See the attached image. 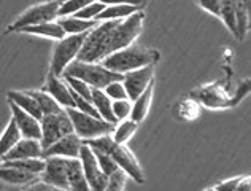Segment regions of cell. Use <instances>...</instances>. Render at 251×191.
I'll return each instance as SVG.
<instances>
[{"label": "cell", "instance_id": "1", "mask_svg": "<svg viewBox=\"0 0 251 191\" xmlns=\"http://www.w3.org/2000/svg\"><path fill=\"white\" fill-rule=\"evenodd\" d=\"M143 21V10H138L124 19L99 21L96 27L88 32L76 59L83 62H102L111 53L135 43L142 34Z\"/></svg>", "mask_w": 251, "mask_h": 191}, {"label": "cell", "instance_id": "2", "mask_svg": "<svg viewBox=\"0 0 251 191\" xmlns=\"http://www.w3.org/2000/svg\"><path fill=\"white\" fill-rule=\"evenodd\" d=\"M157 61H159V51L132 43L123 50L111 53V55L105 57L100 64L103 67L124 75L126 72L140 69L150 64H156Z\"/></svg>", "mask_w": 251, "mask_h": 191}, {"label": "cell", "instance_id": "3", "mask_svg": "<svg viewBox=\"0 0 251 191\" xmlns=\"http://www.w3.org/2000/svg\"><path fill=\"white\" fill-rule=\"evenodd\" d=\"M62 77H75L81 82L88 83L91 88L103 89L111 82L123 80V74H118L107 67H103L100 62H83V61H72L65 67Z\"/></svg>", "mask_w": 251, "mask_h": 191}, {"label": "cell", "instance_id": "4", "mask_svg": "<svg viewBox=\"0 0 251 191\" xmlns=\"http://www.w3.org/2000/svg\"><path fill=\"white\" fill-rule=\"evenodd\" d=\"M96 147L99 150H103L105 153H108L113 160L116 161L118 167H121L126 174H127L132 180H135L137 183H145V172L140 166V163L135 158V155L126 147V143H118L113 140L111 134L102 136L96 140Z\"/></svg>", "mask_w": 251, "mask_h": 191}, {"label": "cell", "instance_id": "5", "mask_svg": "<svg viewBox=\"0 0 251 191\" xmlns=\"http://www.w3.org/2000/svg\"><path fill=\"white\" fill-rule=\"evenodd\" d=\"M67 115L72 121V126H74V133L81 137L83 140H89V139H96V137H100L105 134H111L115 129V123L105 121L102 118L92 116L89 113H84L78 109H65Z\"/></svg>", "mask_w": 251, "mask_h": 191}, {"label": "cell", "instance_id": "6", "mask_svg": "<svg viewBox=\"0 0 251 191\" xmlns=\"http://www.w3.org/2000/svg\"><path fill=\"white\" fill-rule=\"evenodd\" d=\"M89 32V30H88ZM88 32L83 34H75V35H65L61 40H57L54 51H52L51 57V65H50V74L56 77H62L65 67L75 61L78 53L81 50V45L84 42Z\"/></svg>", "mask_w": 251, "mask_h": 191}, {"label": "cell", "instance_id": "7", "mask_svg": "<svg viewBox=\"0 0 251 191\" xmlns=\"http://www.w3.org/2000/svg\"><path fill=\"white\" fill-rule=\"evenodd\" d=\"M59 5H61V0H50V2H43L30 6V8H27L16 18L15 23L8 26L6 32H19L21 29L27 27V26L54 21V19H57Z\"/></svg>", "mask_w": 251, "mask_h": 191}, {"label": "cell", "instance_id": "8", "mask_svg": "<svg viewBox=\"0 0 251 191\" xmlns=\"http://www.w3.org/2000/svg\"><path fill=\"white\" fill-rule=\"evenodd\" d=\"M40 143L42 148L46 150L52 145L56 140L61 139L62 136L74 133V126H72V121L67 115L65 109L61 113H52V115H43L40 118Z\"/></svg>", "mask_w": 251, "mask_h": 191}, {"label": "cell", "instance_id": "9", "mask_svg": "<svg viewBox=\"0 0 251 191\" xmlns=\"http://www.w3.org/2000/svg\"><path fill=\"white\" fill-rule=\"evenodd\" d=\"M69 158L64 156H46L45 158V167L40 174V182L48 188L69 191Z\"/></svg>", "mask_w": 251, "mask_h": 191}, {"label": "cell", "instance_id": "10", "mask_svg": "<svg viewBox=\"0 0 251 191\" xmlns=\"http://www.w3.org/2000/svg\"><path fill=\"white\" fill-rule=\"evenodd\" d=\"M78 160H80V163H81L83 172H84L86 182H88L89 188L92 191H105L107 190V175L102 172L94 151H92V148L88 143L83 142Z\"/></svg>", "mask_w": 251, "mask_h": 191}, {"label": "cell", "instance_id": "11", "mask_svg": "<svg viewBox=\"0 0 251 191\" xmlns=\"http://www.w3.org/2000/svg\"><path fill=\"white\" fill-rule=\"evenodd\" d=\"M153 80H154V64L126 72L123 77V84L126 88V93H127L129 101L137 99Z\"/></svg>", "mask_w": 251, "mask_h": 191}, {"label": "cell", "instance_id": "12", "mask_svg": "<svg viewBox=\"0 0 251 191\" xmlns=\"http://www.w3.org/2000/svg\"><path fill=\"white\" fill-rule=\"evenodd\" d=\"M8 105L11 109V120L15 121L18 126L21 137H27V139H37L40 140L42 131H40V120L35 118L34 115L27 113L23 109H19L16 104H13L8 101Z\"/></svg>", "mask_w": 251, "mask_h": 191}, {"label": "cell", "instance_id": "13", "mask_svg": "<svg viewBox=\"0 0 251 191\" xmlns=\"http://www.w3.org/2000/svg\"><path fill=\"white\" fill-rule=\"evenodd\" d=\"M83 145V139L75 133L65 134L61 139L56 140L48 148L43 150V158L46 156H64V158H78Z\"/></svg>", "mask_w": 251, "mask_h": 191}, {"label": "cell", "instance_id": "14", "mask_svg": "<svg viewBox=\"0 0 251 191\" xmlns=\"http://www.w3.org/2000/svg\"><path fill=\"white\" fill-rule=\"evenodd\" d=\"M46 93L51 94L52 97L59 102V105L64 109H75V102L74 97H72L70 88L67 82L64 80L62 77H56L52 74H48V78H46V84L43 88Z\"/></svg>", "mask_w": 251, "mask_h": 191}, {"label": "cell", "instance_id": "15", "mask_svg": "<svg viewBox=\"0 0 251 191\" xmlns=\"http://www.w3.org/2000/svg\"><path fill=\"white\" fill-rule=\"evenodd\" d=\"M43 148L40 140L37 139H27V137H21L11 150L5 155L2 161H11V160H24V158H43ZM0 161V163H2Z\"/></svg>", "mask_w": 251, "mask_h": 191}, {"label": "cell", "instance_id": "16", "mask_svg": "<svg viewBox=\"0 0 251 191\" xmlns=\"http://www.w3.org/2000/svg\"><path fill=\"white\" fill-rule=\"evenodd\" d=\"M40 180V175L24 172L16 167L5 166L0 163V183L3 185H13V187H24V185H35Z\"/></svg>", "mask_w": 251, "mask_h": 191}, {"label": "cell", "instance_id": "17", "mask_svg": "<svg viewBox=\"0 0 251 191\" xmlns=\"http://www.w3.org/2000/svg\"><path fill=\"white\" fill-rule=\"evenodd\" d=\"M56 21L65 32V35H75V34H83L88 32L92 27H96L99 24L97 19H81L76 16H59Z\"/></svg>", "mask_w": 251, "mask_h": 191}, {"label": "cell", "instance_id": "18", "mask_svg": "<svg viewBox=\"0 0 251 191\" xmlns=\"http://www.w3.org/2000/svg\"><path fill=\"white\" fill-rule=\"evenodd\" d=\"M153 93H154V80L151 82L147 89L138 96L137 99H134V104H132V110H130V118L137 123L143 121L147 118L150 107H151V102H153Z\"/></svg>", "mask_w": 251, "mask_h": 191}, {"label": "cell", "instance_id": "19", "mask_svg": "<svg viewBox=\"0 0 251 191\" xmlns=\"http://www.w3.org/2000/svg\"><path fill=\"white\" fill-rule=\"evenodd\" d=\"M21 34H30V35H37V37H45V38H51V40H61V38L65 37V32L62 30V27L59 26V23L56 21H46L42 24H35V26H27L19 30Z\"/></svg>", "mask_w": 251, "mask_h": 191}, {"label": "cell", "instance_id": "20", "mask_svg": "<svg viewBox=\"0 0 251 191\" xmlns=\"http://www.w3.org/2000/svg\"><path fill=\"white\" fill-rule=\"evenodd\" d=\"M6 99H8L10 102L16 104L19 109H23L24 111H27V113L34 115L35 118H40L43 116L40 107H38V104L34 97L30 96L29 91H16V89H11L6 93Z\"/></svg>", "mask_w": 251, "mask_h": 191}, {"label": "cell", "instance_id": "21", "mask_svg": "<svg viewBox=\"0 0 251 191\" xmlns=\"http://www.w3.org/2000/svg\"><path fill=\"white\" fill-rule=\"evenodd\" d=\"M145 5H129V3H120V5H107L105 8L96 16L97 21H115V19H124L135 11L143 10Z\"/></svg>", "mask_w": 251, "mask_h": 191}, {"label": "cell", "instance_id": "22", "mask_svg": "<svg viewBox=\"0 0 251 191\" xmlns=\"http://www.w3.org/2000/svg\"><path fill=\"white\" fill-rule=\"evenodd\" d=\"M92 105H94V109L97 110V113L100 115L102 120L105 121H110V123H118L116 118L113 115V109H111V99L105 94L103 89H97V88H92Z\"/></svg>", "mask_w": 251, "mask_h": 191}, {"label": "cell", "instance_id": "23", "mask_svg": "<svg viewBox=\"0 0 251 191\" xmlns=\"http://www.w3.org/2000/svg\"><path fill=\"white\" fill-rule=\"evenodd\" d=\"M67 177H69L70 190H75V191H91L88 182H86L81 163H80L78 158H69Z\"/></svg>", "mask_w": 251, "mask_h": 191}, {"label": "cell", "instance_id": "24", "mask_svg": "<svg viewBox=\"0 0 251 191\" xmlns=\"http://www.w3.org/2000/svg\"><path fill=\"white\" fill-rule=\"evenodd\" d=\"M234 10H235L237 38L243 40L250 27V2H247V0H234Z\"/></svg>", "mask_w": 251, "mask_h": 191}, {"label": "cell", "instance_id": "25", "mask_svg": "<svg viewBox=\"0 0 251 191\" xmlns=\"http://www.w3.org/2000/svg\"><path fill=\"white\" fill-rule=\"evenodd\" d=\"M30 96L35 99L38 107H40L42 113L43 115H52V113H61V111L64 110V107H61L59 105V102L56 101L54 97H52L51 94L46 93L45 89H32L29 91Z\"/></svg>", "mask_w": 251, "mask_h": 191}, {"label": "cell", "instance_id": "26", "mask_svg": "<svg viewBox=\"0 0 251 191\" xmlns=\"http://www.w3.org/2000/svg\"><path fill=\"white\" fill-rule=\"evenodd\" d=\"M137 129H138V123L132 120V118H126V120H121V123L118 121L115 124L111 137L118 143H127L130 140V137L137 133Z\"/></svg>", "mask_w": 251, "mask_h": 191}, {"label": "cell", "instance_id": "27", "mask_svg": "<svg viewBox=\"0 0 251 191\" xmlns=\"http://www.w3.org/2000/svg\"><path fill=\"white\" fill-rule=\"evenodd\" d=\"M19 139H21V133H19L15 121L10 120V123L6 124L5 131L2 133V136H0V161L3 160L5 155L8 153L13 145H15Z\"/></svg>", "mask_w": 251, "mask_h": 191}, {"label": "cell", "instance_id": "28", "mask_svg": "<svg viewBox=\"0 0 251 191\" xmlns=\"http://www.w3.org/2000/svg\"><path fill=\"white\" fill-rule=\"evenodd\" d=\"M2 164H5V166L16 167L19 170H24V172H30V174L40 175L43 167H45V158H24V160L2 161Z\"/></svg>", "mask_w": 251, "mask_h": 191}, {"label": "cell", "instance_id": "29", "mask_svg": "<svg viewBox=\"0 0 251 191\" xmlns=\"http://www.w3.org/2000/svg\"><path fill=\"white\" fill-rule=\"evenodd\" d=\"M220 19L226 24V27L237 37V26H235V10L234 0H223L221 3V15Z\"/></svg>", "mask_w": 251, "mask_h": 191}, {"label": "cell", "instance_id": "30", "mask_svg": "<svg viewBox=\"0 0 251 191\" xmlns=\"http://www.w3.org/2000/svg\"><path fill=\"white\" fill-rule=\"evenodd\" d=\"M127 174L124 172L121 167H118L115 172H111L107 177V190L108 191H123L126 188V182H127Z\"/></svg>", "mask_w": 251, "mask_h": 191}, {"label": "cell", "instance_id": "31", "mask_svg": "<svg viewBox=\"0 0 251 191\" xmlns=\"http://www.w3.org/2000/svg\"><path fill=\"white\" fill-rule=\"evenodd\" d=\"M91 0H61V5H59V11H57V18L59 16H72L75 15L76 11H80L84 5H88Z\"/></svg>", "mask_w": 251, "mask_h": 191}, {"label": "cell", "instance_id": "32", "mask_svg": "<svg viewBox=\"0 0 251 191\" xmlns=\"http://www.w3.org/2000/svg\"><path fill=\"white\" fill-rule=\"evenodd\" d=\"M92 151H94V155L97 158V163H99V166H100L102 172L107 177L118 169L116 161L108 153H105V151H100V150H96V148H92Z\"/></svg>", "mask_w": 251, "mask_h": 191}, {"label": "cell", "instance_id": "33", "mask_svg": "<svg viewBox=\"0 0 251 191\" xmlns=\"http://www.w3.org/2000/svg\"><path fill=\"white\" fill-rule=\"evenodd\" d=\"M105 3L99 2V0H91L88 5H84L80 11H76L74 16L76 18H81V19H96V16L105 8Z\"/></svg>", "mask_w": 251, "mask_h": 191}, {"label": "cell", "instance_id": "34", "mask_svg": "<svg viewBox=\"0 0 251 191\" xmlns=\"http://www.w3.org/2000/svg\"><path fill=\"white\" fill-rule=\"evenodd\" d=\"M111 109H113V115L116 121L130 118V110H132V101L129 99H120V101L111 102Z\"/></svg>", "mask_w": 251, "mask_h": 191}, {"label": "cell", "instance_id": "35", "mask_svg": "<svg viewBox=\"0 0 251 191\" xmlns=\"http://www.w3.org/2000/svg\"><path fill=\"white\" fill-rule=\"evenodd\" d=\"M105 94H107L111 101H120V99H129L127 93H126V88L123 84V80H118V82H111L110 84L103 88Z\"/></svg>", "mask_w": 251, "mask_h": 191}, {"label": "cell", "instance_id": "36", "mask_svg": "<svg viewBox=\"0 0 251 191\" xmlns=\"http://www.w3.org/2000/svg\"><path fill=\"white\" fill-rule=\"evenodd\" d=\"M196 2H197V5H199L202 10H205V11L210 13V15L220 18L223 0H196Z\"/></svg>", "mask_w": 251, "mask_h": 191}, {"label": "cell", "instance_id": "37", "mask_svg": "<svg viewBox=\"0 0 251 191\" xmlns=\"http://www.w3.org/2000/svg\"><path fill=\"white\" fill-rule=\"evenodd\" d=\"M242 177H235V179H229V180H224L221 183H218L216 187H213L211 190H216V191H235L237 185H239Z\"/></svg>", "mask_w": 251, "mask_h": 191}, {"label": "cell", "instance_id": "38", "mask_svg": "<svg viewBox=\"0 0 251 191\" xmlns=\"http://www.w3.org/2000/svg\"><path fill=\"white\" fill-rule=\"evenodd\" d=\"M105 5H120V3H129V5H145V0H99Z\"/></svg>", "mask_w": 251, "mask_h": 191}, {"label": "cell", "instance_id": "39", "mask_svg": "<svg viewBox=\"0 0 251 191\" xmlns=\"http://www.w3.org/2000/svg\"><path fill=\"white\" fill-rule=\"evenodd\" d=\"M250 183H251V177L250 175H242V179L239 182V185H237L235 191H250L251 190Z\"/></svg>", "mask_w": 251, "mask_h": 191}]
</instances>
